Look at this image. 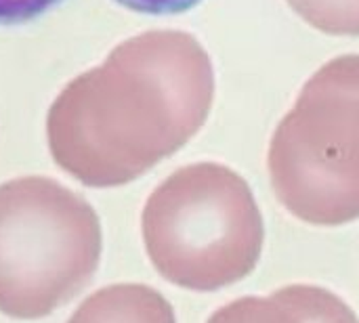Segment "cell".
<instances>
[{
    "label": "cell",
    "mask_w": 359,
    "mask_h": 323,
    "mask_svg": "<svg viewBox=\"0 0 359 323\" xmlns=\"http://www.w3.org/2000/svg\"><path fill=\"white\" fill-rule=\"evenodd\" d=\"M212 99L215 69L198 38L145 32L59 92L46 118L48 149L82 185L120 187L179 151Z\"/></svg>",
    "instance_id": "cell-1"
},
{
    "label": "cell",
    "mask_w": 359,
    "mask_h": 323,
    "mask_svg": "<svg viewBox=\"0 0 359 323\" xmlns=\"http://www.w3.org/2000/svg\"><path fill=\"white\" fill-rule=\"evenodd\" d=\"M145 252L170 284L227 288L259 265L265 225L250 185L231 168L200 162L172 172L145 202Z\"/></svg>",
    "instance_id": "cell-2"
},
{
    "label": "cell",
    "mask_w": 359,
    "mask_h": 323,
    "mask_svg": "<svg viewBox=\"0 0 359 323\" xmlns=\"http://www.w3.org/2000/svg\"><path fill=\"white\" fill-rule=\"evenodd\" d=\"M267 168L282 206L318 227L359 219V55L320 67L278 124Z\"/></svg>",
    "instance_id": "cell-3"
},
{
    "label": "cell",
    "mask_w": 359,
    "mask_h": 323,
    "mask_svg": "<svg viewBox=\"0 0 359 323\" xmlns=\"http://www.w3.org/2000/svg\"><path fill=\"white\" fill-rule=\"evenodd\" d=\"M103 235L95 208L48 177L0 185V313L40 319L95 275Z\"/></svg>",
    "instance_id": "cell-4"
},
{
    "label": "cell",
    "mask_w": 359,
    "mask_h": 323,
    "mask_svg": "<svg viewBox=\"0 0 359 323\" xmlns=\"http://www.w3.org/2000/svg\"><path fill=\"white\" fill-rule=\"evenodd\" d=\"M208 323H359L353 309L334 292L294 284L269 296H246L221 307Z\"/></svg>",
    "instance_id": "cell-5"
},
{
    "label": "cell",
    "mask_w": 359,
    "mask_h": 323,
    "mask_svg": "<svg viewBox=\"0 0 359 323\" xmlns=\"http://www.w3.org/2000/svg\"><path fill=\"white\" fill-rule=\"evenodd\" d=\"M67 323H177L170 303L143 284H116L90 294Z\"/></svg>",
    "instance_id": "cell-6"
},
{
    "label": "cell",
    "mask_w": 359,
    "mask_h": 323,
    "mask_svg": "<svg viewBox=\"0 0 359 323\" xmlns=\"http://www.w3.org/2000/svg\"><path fill=\"white\" fill-rule=\"evenodd\" d=\"M309 25L332 36H359V0H286Z\"/></svg>",
    "instance_id": "cell-7"
},
{
    "label": "cell",
    "mask_w": 359,
    "mask_h": 323,
    "mask_svg": "<svg viewBox=\"0 0 359 323\" xmlns=\"http://www.w3.org/2000/svg\"><path fill=\"white\" fill-rule=\"evenodd\" d=\"M61 2L63 0H0V25L27 23Z\"/></svg>",
    "instance_id": "cell-8"
},
{
    "label": "cell",
    "mask_w": 359,
    "mask_h": 323,
    "mask_svg": "<svg viewBox=\"0 0 359 323\" xmlns=\"http://www.w3.org/2000/svg\"><path fill=\"white\" fill-rule=\"evenodd\" d=\"M116 2L145 15H179L191 11L202 0H116Z\"/></svg>",
    "instance_id": "cell-9"
}]
</instances>
